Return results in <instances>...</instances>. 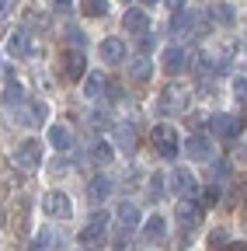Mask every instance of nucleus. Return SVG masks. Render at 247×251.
<instances>
[{
    "mask_svg": "<svg viewBox=\"0 0 247 251\" xmlns=\"http://www.w3.org/2000/svg\"><path fill=\"white\" fill-rule=\"evenodd\" d=\"M153 46H157V42H153V31L139 39V49H143V56H146V52H153Z\"/></svg>",
    "mask_w": 247,
    "mask_h": 251,
    "instance_id": "72a5a7b5",
    "label": "nucleus"
},
{
    "mask_svg": "<svg viewBox=\"0 0 247 251\" xmlns=\"http://www.w3.org/2000/svg\"><path fill=\"white\" fill-rule=\"evenodd\" d=\"M139 230H143V241H146V244H164V241H167V220H164L160 213H153L150 220H143Z\"/></svg>",
    "mask_w": 247,
    "mask_h": 251,
    "instance_id": "f3484780",
    "label": "nucleus"
},
{
    "mask_svg": "<svg viewBox=\"0 0 247 251\" xmlns=\"http://www.w3.org/2000/svg\"><path fill=\"white\" fill-rule=\"evenodd\" d=\"M67 35H70V42H73V49H80V46L87 42V39H84V31H80V28H73V25L67 28Z\"/></svg>",
    "mask_w": 247,
    "mask_h": 251,
    "instance_id": "473e14b6",
    "label": "nucleus"
},
{
    "mask_svg": "<svg viewBox=\"0 0 247 251\" xmlns=\"http://www.w3.org/2000/svg\"><path fill=\"white\" fill-rule=\"evenodd\" d=\"M105 94H108V77L101 70H94V74L84 77V98L87 101H98V98H105Z\"/></svg>",
    "mask_w": 247,
    "mask_h": 251,
    "instance_id": "a211bd4d",
    "label": "nucleus"
},
{
    "mask_svg": "<svg viewBox=\"0 0 247 251\" xmlns=\"http://www.w3.org/2000/svg\"><path fill=\"white\" fill-rule=\"evenodd\" d=\"M216 21H220V25H233L237 21V11L230 4H220V7H216Z\"/></svg>",
    "mask_w": 247,
    "mask_h": 251,
    "instance_id": "c85d7f7f",
    "label": "nucleus"
},
{
    "mask_svg": "<svg viewBox=\"0 0 247 251\" xmlns=\"http://www.w3.org/2000/svg\"><path fill=\"white\" fill-rule=\"evenodd\" d=\"M192 28H195V14L192 11H174L171 14V31L174 35H188Z\"/></svg>",
    "mask_w": 247,
    "mask_h": 251,
    "instance_id": "412c9836",
    "label": "nucleus"
},
{
    "mask_svg": "<svg viewBox=\"0 0 247 251\" xmlns=\"http://www.w3.org/2000/svg\"><path fill=\"white\" fill-rule=\"evenodd\" d=\"M188 101H192V91H188V87H178V84H171V87L160 94L157 108H160L164 115H181L184 108H188Z\"/></svg>",
    "mask_w": 247,
    "mask_h": 251,
    "instance_id": "20e7f679",
    "label": "nucleus"
},
{
    "mask_svg": "<svg viewBox=\"0 0 247 251\" xmlns=\"http://www.w3.org/2000/svg\"><path fill=\"white\" fill-rule=\"evenodd\" d=\"M171 4V11H184V4H188V0H167Z\"/></svg>",
    "mask_w": 247,
    "mask_h": 251,
    "instance_id": "c9c22d12",
    "label": "nucleus"
},
{
    "mask_svg": "<svg viewBox=\"0 0 247 251\" xmlns=\"http://www.w3.org/2000/svg\"><path fill=\"white\" fill-rule=\"evenodd\" d=\"M32 52H35V42H32V35H28L24 28H18V31L7 35V56L24 59V56H32Z\"/></svg>",
    "mask_w": 247,
    "mask_h": 251,
    "instance_id": "dca6fc26",
    "label": "nucleus"
},
{
    "mask_svg": "<svg viewBox=\"0 0 247 251\" xmlns=\"http://www.w3.org/2000/svg\"><path fill=\"white\" fill-rule=\"evenodd\" d=\"M7 14V0H0V18H4Z\"/></svg>",
    "mask_w": 247,
    "mask_h": 251,
    "instance_id": "4c0bfd02",
    "label": "nucleus"
},
{
    "mask_svg": "<svg viewBox=\"0 0 247 251\" xmlns=\"http://www.w3.org/2000/svg\"><path fill=\"white\" fill-rule=\"evenodd\" d=\"M42 161H45V153H42V143H39V140H24V143L14 150V164H18L21 171H39Z\"/></svg>",
    "mask_w": 247,
    "mask_h": 251,
    "instance_id": "0eeeda50",
    "label": "nucleus"
},
{
    "mask_svg": "<svg viewBox=\"0 0 247 251\" xmlns=\"http://www.w3.org/2000/svg\"><path fill=\"white\" fill-rule=\"evenodd\" d=\"M49 143H52L56 150H63V153H67V150L73 147V133L67 129L63 122H52V126H49Z\"/></svg>",
    "mask_w": 247,
    "mask_h": 251,
    "instance_id": "6ab92c4d",
    "label": "nucleus"
},
{
    "mask_svg": "<svg viewBox=\"0 0 247 251\" xmlns=\"http://www.w3.org/2000/svg\"><path fill=\"white\" fill-rule=\"evenodd\" d=\"M150 143H153V150H157L164 161H178V153H181V140H178V129L171 122H157L150 129Z\"/></svg>",
    "mask_w": 247,
    "mask_h": 251,
    "instance_id": "f257e3e1",
    "label": "nucleus"
},
{
    "mask_svg": "<svg viewBox=\"0 0 247 251\" xmlns=\"http://www.w3.org/2000/svg\"><path fill=\"white\" fill-rule=\"evenodd\" d=\"M115 224H118V230H139V227H143L139 206H136V202H118V206H115Z\"/></svg>",
    "mask_w": 247,
    "mask_h": 251,
    "instance_id": "2eb2a0df",
    "label": "nucleus"
},
{
    "mask_svg": "<svg viewBox=\"0 0 247 251\" xmlns=\"http://www.w3.org/2000/svg\"><path fill=\"white\" fill-rule=\"evenodd\" d=\"M59 74H63V80H84L87 77L84 49H63V52H59Z\"/></svg>",
    "mask_w": 247,
    "mask_h": 251,
    "instance_id": "f03ea898",
    "label": "nucleus"
},
{
    "mask_svg": "<svg viewBox=\"0 0 247 251\" xmlns=\"http://www.w3.org/2000/svg\"><path fill=\"white\" fill-rule=\"evenodd\" d=\"M90 161H94V164H112L115 161V147L108 140H98L94 147H90Z\"/></svg>",
    "mask_w": 247,
    "mask_h": 251,
    "instance_id": "4be33fe9",
    "label": "nucleus"
},
{
    "mask_svg": "<svg viewBox=\"0 0 247 251\" xmlns=\"http://www.w3.org/2000/svg\"><path fill=\"white\" fill-rule=\"evenodd\" d=\"M133 77H136V80H150V77H153V63H150V56H139V59L133 63Z\"/></svg>",
    "mask_w": 247,
    "mask_h": 251,
    "instance_id": "bb28decb",
    "label": "nucleus"
},
{
    "mask_svg": "<svg viewBox=\"0 0 247 251\" xmlns=\"http://www.w3.org/2000/svg\"><path fill=\"white\" fill-rule=\"evenodd\" d=\"M188 63H192V56H188V49H184V46H167V49L160 52V70L171 74V77H181L184 70H188Z\"/></svg>",
    "mask_w": 247,
    "mask_h": 251,
    "instance_id": "1a4fd4ad",
    "label": "nucleus"
},
{
    "mask_svg": "<svg viewBox=\"0 0 247 251\" xmlns=\"http://www.w3.org/2000/svg\"><path fill=\"white\" fill-rule=\"evenodd\" d=\"M202 209H199V202H192V199H184V202H178V230L184 234V237H192L195 230H199V224H202Z\"/></svg>",
    "mask_w": 247,
    "mask_h": 251,
    "instance_id": "9d476101",
    "label": "nucleus"
},
{
    "mask_svg": "<svg viewBox=\"0 0 247 251\" xmlns=\"http://www.w3.org/2000/svg\"><path fill=\"white\" fill-rule=\"evenodd\" d=\"M112 248L115 251H129V230H118V237L112 241Z\"/></svg>",
    "mask_w": 247,
    "mask_h": 251,
    "instance_id": "2f4dec72",
    "label": "nucleus"
},
{
    "mask_svg": "<svg viewBox=\"0 0 247 251\" xmlns=\"http://www.w3.org/2000/svg\"><path fill=\"white\" fill-rule=\"evenodd\" d=\"M220 185H205L202 188V192H199V209L202 213H209V209H216V206H220Z\"/></svg>",
    "mask_w": 247,
    "mask_h": 251,
    "instance_id": "5701e85b",
    "label": "nucleus"
},
{
    "mask_svg": "<svg viewBox=\"0 0 247 251\" xmlns=\"http://www.w3.org/2000/svg\"><path fill=\"white\" fill-rule=\"evenodd\" d=\"M90 129H108V112H90Z\"/></svg>",
    "mask_w": 247,
    "mask_h": 251,
    "instance_id": "7c9ffc66",
    "label": "nucleus"
},
{
    "mask_svg": "<svg viewBox=\"0 0 247 251\" xmlns=\"http://www.w3.org/2000/svg\"><path fill=\"white\" fill-rule=\"evenodd\" d=\"M209 133L220 136V140H233V136H240V119L230 112H216L209 119Z\"/></svg>",
    "mask_w": 247,
    "mask_h": 251,
    "instance_id": "9b49d317",
    "label": "nucleus"
},
{
    "mask_svg": "<svg viewBox=\"0 0 247 251\" xmlns=\"http://www.w3.org/2000/svg\"><path fill=\"white\" fill-rule=\"evenodd\" d=\"M150 4H153V0H150Z\"/></svg>",
    "mask_w": 247,
    "mask_h": 251,
    "instance_id": "58836bf2",
    "label": "nucleus"
},
{
    "mask_svg": "<svg viewBox=\"0 0 247 251\" xmlns=\"http://www.w3.org/2000/svg\"><path fill=\"white\" fill-rule=\"evenodd\" d=\"M108 241V213H94L87 220V227L80 230V244L84 248H101Z\"/></svg>",
    "mask_w": 247,
    "mask_h": 251,
    "instance_id": "39448f33",
    "label": "nucleus"
},
{
    "mask_svg": "<svg viewBox=\"0 0 247 251\" xmlns=\"http://www.w3.org/2000/svg\"><path fill=\"white\" fill-rule=\"evenodd\" d=\"M230 91H233V98H237V101H244V105H247V77H244V74H233Z\"/></svg>",
    "mask_w": 247,
    "mask_h": 251,
    "instance_id": "cd10ccee",
    "label": "nucleus"
},
{
    "mask_svg": "<svg viewBox=\"0 0 247 251\" xmlns=\"http://www.w3.org/2000/svg\"><path fill=\"white\" fill-rule=\"evenodd\" d=\"M98 56H101V63H108V67H118V63L129 59V49H126V42H122L118 35H108V39H101Z\"/></svg>",
    "mask_w": 247,
    "mask_h": 251,
    "instance_id": "f8f14e48",
    "label": "nucleus"
},
{
    "mask_svg": "<svg viewBox=\"0 0 247 251\" xmlns=\"http://www.w3.org/2000/svg\"><path fill=\"white\" fill-rule=\"evenodd\" d=\"M84 18H105L108 14V0H80Z\"/></svg>",
    "mask_w": 247,
    "mask_h": 251,
    "instance_id": "393cba45",
    "label": "nucleus"
},
{
    "mask_svg": "<svg viewBox=\"0 0 247 251\" xmlns=\"http://www.w3.org/2000/svg\"><path fill=\"white\" fill-rule=\"evenodd\" d=\"M108 196H112V181L108 178H90L87 181V199L94 202V206H101Z\"/></svg>",
    "mask_w": 247,
    "mask_h": 251,
    "instance_id": "aec40b11",
    "label": "nucleus"
},
{
    "mask_svg": "<svg viewBox=\"0 0 247 251\" xmlns=\"http://www.w3.org/2000/svg\"><path fill=\"white\" fill-rule=\"evenodd\" d=\"M56 241H52V230H32V251H49Z\"/></svg>",
    "mask_w": 247,
    "mask_h": 251,
    "instance_id": "a878e982",
    "label": "nucleus"
},
{
    "mask_svg": "<svg viewBox=\"0 0 247 251\" xmlns=\"http://www.w3.org/2000/svg\"><path fill=\"white\" fill-rule=\"evenodd\" d=\"M122 28L129 31V35H150V11H139V7H133V11H122Z\"/></svg>",
    "mask_w": 247,
    "mask_h": 251,
    "instance_id": "4468645a",
    "label": "nucleus"
},
{
    "mask_svg": "<svg viewBox=\"0 0 247 251\" xmlns=\"http://www.w3.org/2000/svg\"><path fill=\"white\" fill-rule=\"evenodd\" d=\"M42 213L49 220H70L73 216V199L67 192H59V188H52V192L42 196Z\"/></svg>",
    "mask_w": 247,
    "mask_h": 251,
    "instance_id": "7ed1b4c3",
    "label": "nucleus"
},
{
    "mask_svg": "<svg viewBox=\"0 0 247 251\" xmlns=\"http://www.w3.org/2000/svg\"><path fill=\"white\" fill-rule=\"evenodd\" d=\"M146 192H150L153 199H160V196H164V175H150V185H146Z\"/></svg>",
    "mask_w": 247,
    "mask_h": 251,
    "instance_id": "c756f323",
    "label": "nucleus"
},
{
    "mask_svg": "<svg viewBox=\"0 0 247 251\" xmlns=\"http://www.w3.org/2000/svg\"><path fill=\"white\" fill-rule=\"evenodd\" d=\"M181 150L188 153L192 161H212V153H216L212 140H209V136H202V133H192L188 140H184V147H181Z\"/></svg>",
    "mask_w": 247,
    "mask_h": 251,
    "instance_id": "ddd939ff",
    "label": "nucleus"
},
{
    "mask_svg": "<svg viewBox=\"0 0 247 251\" xmlns=\"http://www.w3.org/2000/svg\"><path fill=\"white\" fill-rule=\"evenodd\" d=\"M52 4H56V7H59V11H67V7H70V4H73V0H52Z\"/></svg>",
    "mask_w": 247,
    "mask_h": 251,
    "instance_id": "e433bc0d",
    "label": "nucleus"
},
{
    "mask_svg": "<svg viewBox=\"0 0 247 251\" xmlns=\"http://www.w3.org/2000/svg\"><path fill=\"white\" fill-rule=\"evenodd\" d=\"M11 115L18 119V126H39V122H45L49 105H45V101H35V98H24L21 105L11 108Z\"/></svg>",
    "mask_w": 247,
    "mask_h": 251,
    "instance_id": "423d86ee",
    "label": "nucleus"
},
{
    "mask_svg": "<svg viewBox=\"0 0 247 251\" xmlns=\"http://www.w3.org/2000/svg\"><path fill=\"white\" fill-rule=\"evenodd\" d=\"M167 185H171V192H174L181 202L192 199V196L199 192V181H195V171H192V168H174L171 178H167Z\"/></svg>",
    "mask_w": 247,
    "mask_h": 251,
    "instance_id": "6e6552de",
    "label": "nucleus"
},
{
    "mask_svg": "<svg viewBox=\"0 0 247 251\" xmlns=\"http://www.w3.org/2000/svg\"><path fill=\"white\" fill-rule=\"evenodd\" d=\"M223 251H247V241H230Z\"/></svg>",
    "mask_w": 247,
    "mask_h": 251,
    "instance_id": "f704fd0d",
    "label": "nucleus"
},
{
    "mask_svg": "<svg viewBox=\"0 0 247 251\" xmlns=\"http://www.w3.org/2000/svg\"><path fill=\"white\" fill-rule=\"evenodd\" d=\"M115 143H118L122 150H126V153H129V150L136 147V133H133V126H129V122L115 126Z\"/></svg>",
    "mask_w": 247,
    "mask_h": 251,
    "instance_id": "b1692460",
    "label": "nucleus"
}]
</instances>
